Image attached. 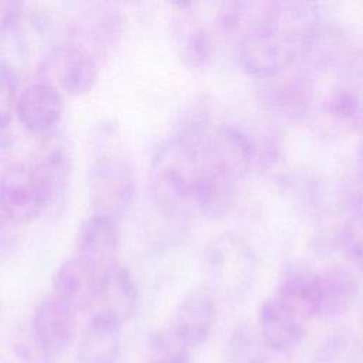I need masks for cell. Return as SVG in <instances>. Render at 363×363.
Returning a JSON list of instances; mask_svg holds the SVG:
<instances>
[{"instance_id":"6da1fadb","label":"cell","mask_w":363,"mask_h":363,"mask_svg":"<svg viewBox=\"0 0 363 363\" xmlns=\"http://www.w3.org/2000/svg\"><path fill=\"white\" fill-rule=\"evenodd\" d=\"M322 23V13L315 3H262L258 16L238 40L237 58L241 68L257 81L291 69Z\"/></svg>"},{"instance_id":"7a4b0ae2","label":"cell","mask_w":363,"mask_h":363,"mask_svg":"<svg viewBox=\"0 0 363 363\" xmlns=\"http://www.w3.org/2000/svg\"><path fill=\"white\" fill-rule=\"evenodd\" d=\"M200 173V149L170 135L155 149L149 164V186L155 203L166 213H177L193 203Z\"/></svg>"},{"instance_id":"3957f363","label":"cell","mask_w":363,"mask_h":363,"mask_svg":"<svg viewBox=\"0 0 363 363\" xmlns=\"http://www.w3.org/2000/svg\"><path fill=\"white\" fill-rule=\"evenodd\" d=\"M86 183L91 213L121 223L136 194V177L130 162L116 152L101 153L89 166Z\"/></svg>"},{"instance_id":"277c9868","label":"cell","mask_w":363,"mask_h":363,"mask_svg":"<svg viewBox=\"0 0 363 363\" xmlns=\"http://www.w3.org/2000/svg\"><path fill=\"white\" fill-rule=\"evenodd\" d=\"M45 21L30 11L23 3L0 4V64L18 81L24 72L35 67L37 74L43 61L37 55L35 44L45 38Z\"/></svg>"},{"instance_id":"5b68a950","label":"cell","mask_w":363,"mask_h":363,"mask_svg":"<svg viewBox=\"0 0 363 363\" xmlns=\"http://www.w3.org/2000/svg\"><path fill=\"white\" fill-rule=\"evenodd\" d=\"M204 268L213 286L231 294L241 292L254 281L257 257L242 237L223 233L207 244Z\"/></svg>"},{"instance_id":"8992f818","label":"cell","mask_w":363,"mask_h":363,"mask_svg":"<svg viewBox=\"0 0 363 363\" xmlns=\"http://www.w3.org/2000/svg\"><path fill=\"white\" fill-rule=\"evenodd\" d=\"M51 207L44 186L31 164H10L0 174V216L14 224H31Z\"/></svg>"},{"instance_id":"52a82bcc","label":"cell","mask_w":363,"mask_h":363,"mask_svg":"<svg viewBox=\"0 0 363 363\" xmlns=\"http://www.w3.org/2000/svg\"><path fill=\"white\" fill-rule=\"evenodd\" d=\"M289 71L258 81L257 99L272 118L284 122H298L311 111L313 78L299 68L295 72Z\"/></svg>"},{"instance_id":"ba28073f","label":"cell","mask_w":363,"mask_h":363,"mask_svg":"<svg viewBox=\"0 0 363 363\" xmlns=\"http://www.w3.org/2000/svg\"><path fill=\"white\" fill-rule=\"evenodd\" d=\"M74 258L98 281L119 265V223L91 213L79 225Z\"/></svg>"},{"instance_id":"9c48e42d","label":"cell","mask_w":363,"mask_h":363,"mask_svg":"<svg viewBox=\"0 0 363 363\" xmlns=\"http://www.w3.org/2000/svg\"><path fill=\"white\" fill-rule=\"evenodd\" d=\"M64 94L51 79L37 77L30 81L14 102V116L31 135L52 133L64 116Z\"/></svg>"},{"instance_id":"30bf717a","label":"cell","mask_w":363,"mask_h":363,"mask_svg":"<svg viewBox=\"0 0 363 363\" xmlns=\"http://www.w3.org/2000/svg\"><path fill=\"white\" fill-rule=\"evenodd\" d=\"M50 68L55 69L62 94L71 96L89 94L99 78V60L88 48L72 41L54 47L38 75Z\"/></svg>"},{"instance_id":"8fae6325","label":"cell","mask_w":363,"mask_h":363,"mask_svg":"<svg viewBox=\"0 0 363 363\" xmlns=\"http://www.w3.org/2000/svg\"><path fill=\"white\" fill-rule=\"evenodd\" d=\"M138 303L136 282L130 271L119 264L98 281L86 312L89 316H98L123 328L133 318Z\"/></svg>"},{"instance_id":"7c38bea8","label":"cell","mask_w":363,"mask_h":363,"mask_svg":"<svg viewBox=\"0 0 363 363\" xmlns=\"http://www.w3.org/2000/svg\"><path fill=\"white\" fill-rule=\"evenodd\" d=\"M217 305L208 286L190 289L177 303L170 322L166 325L187 347L203 345L216 323Z\"/></svg>"},{"instance_id":"4fadbf2b","label":"cell","mask_w":363,"mask_h":363,"mask_svg":"<svg viewBox=\"0 0 363 363\" xmlns=\"http://www.w3.org/2000/svg\"><path fill=\"white\" fill-rule=\"evenodd\" d=\"M77 313L52 294L40 301L33 316V336L44 354L57 356L71 346L77 332Z\"/></svg>"},{"instance_id":"5bb4252c","label":"cell","mask_w":363,"mask_h":363,"mask_svg":"<svg viewBox=\"0 0 363 363\" xmlns=\"http://www.w3.org/2000/svg\"><path fill=\"white\" fill-rule=\"evenodd\" d=\"M240 184L238 179L200 156V173L193 204L206 220L218 221L234 207Z\"/></svg>"},{"instance_id":"9a60e30c","label":"cell","mask_w":363,"mask_h":363,"mask_svg":"<svg viewBox=\"0 0 363 363\" xmlns=\"http://www.w3.org/2000/svg\"><path fill=\"white\" fill-rule=\"evenodd\" d=\"M274 298L303 323L319 318V275L302 264H291L282 274Z\"/></svg>"},{"instance_id":"2e32d148","label":"cell","mask_w":363,"mask_h":363,"mask_svg":"<svg viewBox=\"0 0 363 363\" xmlns=\"http://www.w3.org/2000/svg\"><path fill=\"white\" fill-rule=\"evenodd\" d=\"M305 325L274 296L265 299L258 311V335L267 349L277 353L294 350L305 336Z\"/></svg>"},{"instance_id":"e0dca14e","label":"cell","mask_w":363,"mask_h":363,"mask_svg":"<svg viewBox=\"0 0 363 363\" xmlns=\"http://www.w3.org/2000/svg\"><path fill=\"white\" fill-rule=\"evenodd\" d=\"M122 26L123 20L119 10L109 4H94L85 14L79 16V23L74 26L75 35L68 41L84 45L99 60L116 44Z\"/></svg>"},{"instance_id":"ac0fdd59","label":"cell","mask_w":363,"mask_h":363,"mask_svg":"<svg viewBox=\"0 0 363 363\" xmlns=\"http://www.w3.org/2000/svg\"><path fill=\"white\" fill-rule=\"evenodd\" d=\"M193 4L190 1L173 3L177 10L187 14L184 18L186 23L179 28L177 54L184 67L193 71H201L211 64L216 51V38L207 26L193 18Z\"/></svg>"},{"instance_id":"d6986e66","label":"cell","mask_w":363,"mask_h":363,"mask_svg":"<svg viewBox=\"0 0 363 363\" xmlns=\"http://www.w3.org/2000/svg\"><path fill=\"white\" fill-rule=\"evenodd\" d=\"M320 286L319 318L333 320L342 316L359 294V274L350 267H330L318 272Z\"/></svg>"},{"instance_id":"ffe728a7","label":"cell","mask_w":363,"mask_h":363,"mask_svg":"<svg viewBox=\"0 0 363 363\" xmlns=\"http://www.w3.org/2000/svg\"><path fill=\"white\" fill-rule=\"evenodd\" d=\"M96 284L98 279L77 258L71 257L55 269L51 294L77 312H86L94 299Z\"/></svg>"},{"instance_id":"44dd1931","label":"cell","mask_w":363,"mask_h":363,"mask_svg":"<svg viewBox=\"0 0 363 363\" xmlns=\"http://www.w3.org/2000/svg\"><path fill=\"white\" fill-rule=\"evenodd\" d=\"M122 328L98 316H88L78 343V363H118Z\"/></svg>"},{"instance_id":"7402d4cb","label":"cell","mask_w":363,"mask_h":363,"mask_svg":"<svg viewBox=\"0 0 363 363\" xmlns=\"http://www.w3.org/2000/svg\"><path fill=\"white\" fill-rule=\"evenodd\" d=\"M30 162L44 186L51 207L55 206L65 197L71 182L72 160L69 152L61 143H55L43 149Z\"/></svg>"},{"instance_id":"603a6c76","label":"cell","mask_w":363,"mask_h":363,"mask_svg":"<svg viewBox=\"0 0 363 363\" xmlns=\"http://www.w3.org/2000/svg\"><path fill=\"white\" fill-rule=\"evenodd\" d=\"M227 363H267V346L258 332L241 323L230 333L225 346Z\"/></svg>"},{"instance_id":"cb8c5ba5","label":"cell","mask_w":363,"mask_h":363,"mask_svg":"<svg viewBox=\"0 0 363 363\" xmlns=\"http://www.w3.org/2000/svg\"><path fill=\"white\" fill-rule=\"evenodd\" d=\"M363 349L350 330H335L319 345L316 363H362Z\"/></svg>"},{"instance_id":"d4e9b609","label":"cell","mask_w":363,"mask_h":363,"mask_svg":"<svg viewBox=\"0 0 363 363\" xmlns=\"http://www.w3.org/2000/svg\"><path fill=\"white\" fill-rule=\"evenodd\" d=\"M190 350L167 326H163L149 339V363H190Z\"/></svg>"},{"instance_id":"484cf974","label":"cell","mask_w":363,"mask_h":363,"mask_svg":"<svg viewBox=\"0 0 363 363\" xmlns=\"http://www.w3.org/2000/svg\"><path fill=\"white\" fill-rule=\"evenodd\" d=\"M339 247L357 272L363 274V211L349 213L339 231Z\"/></svg>"},{"instance_id":"4316f807","label":"cell","mask_w":363,"mask_h":363,"mask_svg":"<svg viewBox=\"0 0 363 363\" xmlns=\"http://www.w3.org/2000/svg\"><path fill=\"white\" fill-rule=\"evenodd\" d=\"M20 81L0 64V147L9 142Z\"/></svg>"},{"instance_id":"83f0119b","label":"cell","mask_w":363,"mask_h":363,"mask_svg":"<svg viewBox=\"0 0 363 363\" xmlns=\"http://www.w3.org/2000/svg\"><path fill=\"white\" fill-rule=\"evenodd\" d=\"M359 172L363 174V139L360 142V146H359V152H357V166Z\"/></svg>"},{"instance_id":"f1b7e54d","label":"cell","mask_w":363,"mask_h":363,"mask_svg":"<svg viewBox=\"0 0 363 363\" xmlns=\"http://www.w3.org/2000/svg\"><path fill=\"white\" fill-rule=\"evenodd\" d=\"M362 54H363V51H362Z\"/></svg>"}]
</instances>
